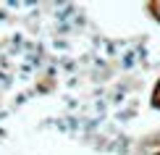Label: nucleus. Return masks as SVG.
I'll use <instances>...</instances> for the list:
<instances>
[{
  "mask_svg": "<svg viewBox=\"0 0 160 155\" xmlns=\"http://www.w3.org/2000/svg\"><path fill=\"white\" fill-rule=\"evenodd\" d=\"M158 95H160V92H158ZM155 103H160V97H155Z\"/></svg>",
  "mask_w": 160,
  "mask_h": 155,
  "instance_id": "f257e3e1",
  "label": "nucleus"
},
{
  "mask_svg": "<svg viewBox=\"0 0 160 155\" xmlns=\"http://www.w3.org/2000/svg\"><path fill=\"white\" fill-rule=\"evenodd\" d=\"M158 16H160V5H158Z\"/></svg>",
  "mask_w": 160,
  "mask_h": 155,
  "instance_id": "f03ea898",
  "label": "nucleus"
}]
</instances>
